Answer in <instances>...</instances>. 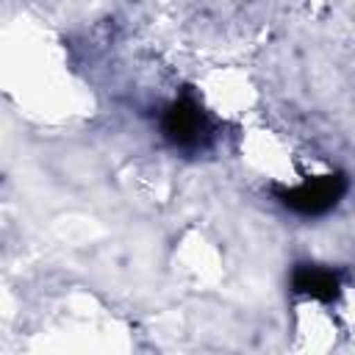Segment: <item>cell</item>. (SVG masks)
I'll use <instances>...</instances> for the list:
<instances>
[{
  "label": "cell",
  "instance_id": "7a4b0ae2",
  "mask_svg": "<svg viewBox=\"0 0 355 355\" xmlns=\"http://www.w3.org/2000/svg\"><path fill=\"white\" fill-rule=\"evenodd\" d=\"M161 130H164V139L180 150L205 147L211 139V122L194 97H180L169 103L161 116Z\"/></svg>",
  "mask_w": 355,
  "mask_h": 355
},
{
  "label": "cell",
  "instance_id": "6da1fadb",
  "mask_svg": "<svg viewBox=\"0 0 355 355\" xmlns=\"http://www.w3.org/2000/svg\"><path fill=\"white\" fill-rule=\"evenodd\" d=\"M277 202L300 216H322L327 211H333L341 197L347 194V178L341 172H330V175H319L311 180H302L300 186H272Z\"/></svg>",
  "mask_w": 355,
  "mask_h": 355
},
{
  "label": "cell",
  "instance_id": "3957f363",
  "mask_svg": "<svg viewBox=\"0 0 355 355\" xmlns=\"http://www.w3.org/2000/svg\"><path fill=\"white\" fill-rule=\"evenodd\" d=\"M291 288L294 294L313 297L319 302H336L341 294V277L338 272L316 263H297L291 272Z\"/></svg>",
  "mask_w": 355,
  "mask_h": 355
}]
</instances>
